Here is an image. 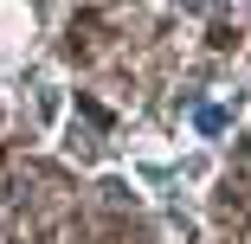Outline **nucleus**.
Returning <instances> with one entry per match:
<instances>
[{
    "mask_svg": "<svg viewBox=\"0 0 251 244\" xmlns=\"http://www.w3.org/2000/svg\"><path fill=\"white\" fill-rule=\"evenodd\" d=\"M65 155H77L84 167H97L103 161V135H97L90 122H65Z\"/></svg>",
    "mask_w": 251,
    "mask_h": 244,
    "instance_id": "1",
    "label": "nucleus"
},
{
    "mask_svg": "<svg viewBox=\"0 0 251 244\" xmlns=\"http://www.w3.org/2000/svg\"><path fill=\"white\" fill-rule=\"evenodd\" d=\"M232 116H238V96H232V103H193V129L200 135H226Z\"/></svg>",
    "mask_w": 251,
    "mask_h": 244,
    "instance_id": "2",
    "label": "nucleus"
},
{
    "mask_svg": "<svg viewBox=\"0 0 251 244\" xmlns=\"http://www.w3.org/2000/svg\"><path fill=\"white\" fill-rule=\"evenodd\" d=\"M32 110H39V122H58V90L39 84V90H32Z\"/></svg>",
    "mask_w": 251,
    "mask_h": 244,
    "instance_id": "3",
    "label": "nucleus"
},
{
    "mask_svg": "<svg viewBox=\"0 0 251 244\" xmlns=\"http://www.w3.org/2000/svg\"><path fill=\"white\" fill-rule=\"evenodd\" d=\"M174 7H180V13H213L219 0H174Z\"/></svg>",
    "mask_w": 251,
    "mask_h": 244,
    "instance_id": "4",
    "label": "nucleus"
}]
</instances>
